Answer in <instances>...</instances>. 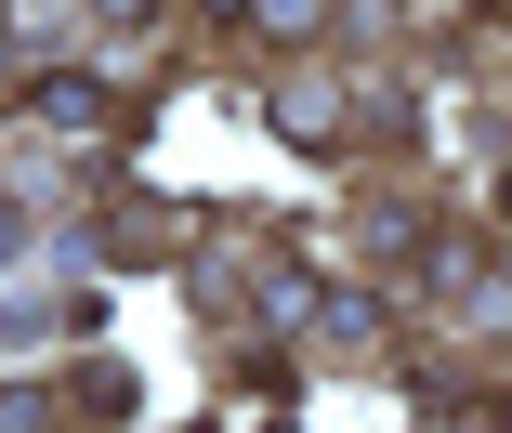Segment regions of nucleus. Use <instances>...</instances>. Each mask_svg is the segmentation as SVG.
<instances>
[{
  "mask_svg": "<svg viewBox=\"0 0 512 433\" xmlns=\"http://www.w3.org/2000/svg\"><path fill=\"white\" fill-rule=\"evenodd\" d=\"M27 119H40V132H66V145H92V132L119 119V105H106V79H79V66H53V79L27 92Z\"/></svg>",
  "mask_w": 512,
  "mask_h": 433,
  "instance_id": "1",
  "label": "nucleus"
},
{
  "mask_svg": "<svg viewBox=\"0 0 512 433\" xmlns=\"http://www.w3.org/2000/svg\"><path fill=\"white\" fill-rule=\"evenodd\" d=\"M263 27H276V40H302V27H316V0H263Z\"/></svg>",
  "mask_w": 512,
  "mask_h": 433,
  "instance_id": "2",
  "label": "nucleus"
},
{
  "mask_svg": "<svg viewBox=\"0 0 512 433\" xmlns=\"http://www.w3.org/2000/svg\"><path fill=\"white\" fill-rule=\"evenodd\" d=\"M92 14H119V27H132V14H145V0H92Z\"/></svg>",
  "mask_w": 512,
  "mask_h": 433,
  "instance_id": "3",
  "label": "nucleus"
},
{
  "mask_svg": "<svg viewBox=\"0 0 512 433\" xmlns=\"http://www.w3.org/2000/svg\"><path fill=\"white\" fill-rule=\"evenodd\" d=\"M0 79H14V40H0Z\"/></svg>",
  "mask_w": 512,
  "mask_h": 433,
  "instance_id": "4",
  "label": "nucleus"
},
{
  "mask_svg": "<svg viewBox=\"0 0 512 433\" xmlns=\"http://www.w3.org/2000/svg\"><path fill=\"white\" fill-rule=\"evenodd\" d=\"M211 14H250V0H211Z\"/></svg>",
  "mask_w": 512,
  "mask_h": 433,
  "instance_id": "5",
  "label": "nucleus"
}]
</instances>
